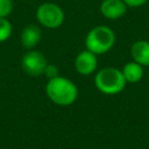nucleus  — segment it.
<instances>
[{"mask_svg": "<svg viewBox=\"0 0 149 149\" xmlns=\"http://www.w3.org/2000/svg\"><path fill=\"white\" fill-rule=\"evenodd\" d=\"M45 94L51 102L57 106H70L78 98V87L69 78L57 76L48 80L45 85Z\"/></svg>", "mask_w": 149, "mask_h": 149, "instance_id": "f257e3e1", "label": "nucleus"}, {"mask_svg": "<svg viewBox=\"0 0 149 149\" xmlns=\"http://www.w3.org/2000/svg\"><path fill=\"white\" fill-rule=\"evenodd\" d=\"M116 41L115 33L112 28L105 24H99L88 30L85 37V49L95 54L104 55L113 49Z\"/></svg>", "mask_w": 149, "mask_h": 149, "instance_id": "f03ea898", "label": "nucleus"}, {"mask_svg": "<svg viewBox=\"0 0 149 149\" xmlns=\"http://www.w3.org/2000/svg\"><path fill=\"white\" fill-rule=\"evenodd\" d=\"M126 80L120 69L106 66L100 69L94 74L95 88L106 95H115L121 93L126 87Z\"/></svg>", "mask_w": 149, "mask_h": 149, "instance_id": "7ed1b4c3", "label": "nucleus"}, {"mask_svg": "<svg viewBox=\"0 0 149 149\" xmlns=\"http://www.w3.org/2000/svg\"><path fill=\"white\" fill-rule=\"evenodd\" d=\"M35 15L40 26L47 29H57L65 21V13L63 8L51 1L41 3L36 9Z\"/></svg>", "mask_w": 149, "mask_h": 149, "instance_id": "20e7f679", "label": "nucleus"}, {"mask_svg": "<svg viewBox=\"0 0 149 149\" xmlns=\"http://www.w3.org/2000/svg\"><path fill=\"white\" fill-rule=\"evenodd\" d=\"M48 65V61L43 52L31 49L27 50L21 59V68L26 74L29 77H40L43 76L44 69Z\"/></svg>", "mask_w": 149, "mask_h": 149, "instance_id": "39448f33", "label": "nucleus"}, {"mask_svg": "<svg viewBox=\"0 0 149 149\" xmlns=\"http://www.w3.org/2000/svg\"><path fill=\"white\" fill-rule=\"evenodd\" d=\"M98 56L90 50L80 51L74 58V69L80 76H91L97 71Z\"/></svg>", "mask_w": 149, "mask_h": 149, "instance_id": "423d86ee", "label": "nucleus"}, {"mask_svg": "<svg viewBox=\"0 0 149 149\" xmlns=\"http://www.w3.org/2000/svg\"><path fill=\"white\" fill-rule=\"evenodd\" d=\"M127 5L123 0H102L100 3V13L105 19L118 20L127 13Z\"/></svg>", "mask_w": 149, "mask_h": 149, "instance_id": "0eeeda50", "label": "nucleus"}, {"mask_svg": "<svg viewBox=\"0 0 149 149\" xmlns=\"http://www.w3.org/2000/svg\"><path fill=\"white\" fill-rule=\"evenodd\" d=\"M41 40H42V30L40 26L30 23L23 27L20 35V42L26 50L35 49L41 42Z\"/></svg>", "mask_w": 149, "mask_h": 149, "instance_id": "6e6552de", "label": "nucleus"}, {"mask_svg": "<svg viewBox=\"0 0 149 149\" xmlns=\"http://www.w3.org/2000/svg\"><path fill=\"white\" fill-rule=\"evenodd\" d=\"M130 57L143 68H149V41H135L130 47Z\"/></svg>", "mask_w": 149, "mask_h": 149, "instance_id": "1a4fd4ad", "label": "nucleus"}, {"mask_svg": "<svg viewBox=\"0 0 149 149\" xmlns=\"http://www.w3.org/2000/svg\"><path fill=\"white\" fill-rule=\"evenodd\" d=\"M121 72L123 74V78L126 80V83L129 84H136L139 83L144 74V68L140 64H137L134 61L127 62L123 68L121 69Z\"/></svg>", "mask_w": 149, "mask_h": 149, "instance_id": "9d476101", "label": "nucleus"}, {"mask_svg": "<svg viewBox=\"0 0 149 149\" xmlns=\"http://www.w3.org/2000/svg\"><path fill=\"white\" fill-rule=\"evenodd\" d=\"M13 33V26L7 17H0V43L9 40Z\"/></svg>", "mask_w": 149, "mask_h": 149, "instance_id": "9b49d317", "label": "nucleus"}, {"mask_svg": "<svg viewBox=\"0 0 149 149\" xmlns=\"http://www.w3.org/2000/svg\"><path fill=\"white\" fill-rule=\"evenodd\" d=\"M13 12V0H0V17H7Z\"/></svg>", "mask_w": 149, "mask_h": 149, "instance_id": "f8f14e48", "label": "nucleus"}, {"mask_svg": "<svg viewBox=\"0 0 149 149\" xmlns=\"http://www.w3.org/2000/svg\"><path fill=\"white\" fill-rule=\"evenodd\" d=\"M43 76H45L48 79L55 78V77L59 76V70H58V68H57L56 65H54V64H49V63H48V65H47L45 69H44Z\"/></svg>", "mask_w": 149, "mask_h": 149, "instance_id": "ddd939ff", "label": "nucleus"}, {"mask_svg": "<svg viewBox=\"0 0 149 149\" xmlns=\"http://www.w3.org/2000/svg\"><path fill=\"white\" fill-rule=\"evenodd\" d=\"M123 2L127 5L128 8H139L144 6L148 2V0H123Z\"/></svg>", "mask_w": 149, "mask_h": 149, "instance_id": "4468645a", "label": "nucleus"}, {"mask_svg": "<svg viewBox=\"0 0 149 149\" xmlns=\"http://www.w3.org/2000/svg\"><path fill=\"white\" fill-rule=\"evenodd\" d=\"M148 80H149V72H148Z\"/></svg>", "mask_w": 149, "mask_h": 149, "instance_id": "2eb2a0df", "label": "nucleus"}]
</instances>
